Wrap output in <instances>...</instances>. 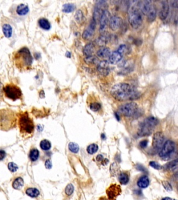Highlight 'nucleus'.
<instances>
[{
	"label": "nucleus",
	"mask_w": 178,
	"mask_h": 200,
	"mask_svg": "<svg viewBox=\"0 0 178 200\" xmlns=\"http://www.w3.org/2000/svg\"><path fill=\"white\" fill-rule=\"evenodd\" d=\"M111 93L118 101L134 100L140 96V93L134 87L128 84H118L112 87Z\"/></svg>",
	"instance_id": "obj_1"
},
{
	"label": "nucleus",
	"mask_w": 178,
	"mask_h": 200,
	"mask_svg": "<svg viewBox=\"0 0 178 200\" xmlns=\"http://www.w3.org/2000/svg\"><path fill=\"white\" fill-rule=\"evenodd\" d=\"M13 63L19 70H26L31 67L33 58L27 47H23L13 54Z\"/></svg>",
	"instance_id": "obj_2"
},
{
	"label": "nucleus",
	"mask_w": 178,
	"mask_h": 200,
	"mask_svg": "<svg viewBox=\"0 0 178 200\" xmlns=\"http://www.w3.org/2000/svg\"><path fill=\"white\" fill-rule=\"evenodd\" d=\"M18 116L16 112L10 109H0V129L9 131L16 126Z\"/></svg>",
	"instance_id": "obj_3"
},
{
	"label": "nucleus",
	"mask_w": 178,
	"mask_h": 200,
	"mask_svg": "<svg viewBox=\"0 0 178 200\" xmlns=\"http://www.w3.org/2000/svg\"><path fill=\"white\" fill-rule=\"evenodd\" d=\"M18 125L19 132L24 138H28L33 134L35 128L33 121L26 112H23L19 114Z\"/></svg>",
	"instance_id": "obj_4"
},
{
	"label": "nucleus",
	"mask_w": 178,
	"mask_h": 200,
	"mask_svg": "<svg viewBox=\"0 0 178 200\" xmlns=\"http://www.w3.org/2000/svg\"><path fill=\"white\" fill-rule=\"evenodd\" d=\"M129 22L133 29H138L143 23V16L135 7H131L129 11Z\"/></svg>",
	"instance_id": "obj_5"
},
{
	"label": "nucleus",
	"mask_w": 178,
	"mask_h": 200,
	"mask_svg": "<svg viewBox=\"0 0 178 200\" xmlns=\"http://www.w3.org/2000/svg\"><path fill=\"white\" fill-rule=\"evenodd\" d=\"M4 93L7 98L16 101L22 97V91L19 88L13 84H7L4 88Z\"/></svg>",
	"instance_id": "obj_6"
},
{
	"label": "nucleus",
	"mask_w": 178,
	"mask_h": 200,
	"mask_svg": "<svg viewBox=\"0 0 178 200\" xmlns=\"http://www.w3.org/2000/svg\"><path fill=\"white\" fill-rule=\"evenodd\" d=\"M176 146L174 142L172 140H168L164 143L162 148L159 152V156L160 158H162L164 160H168L170 158L172 157V155L173 154Z\"/></svg>",
	"instance_id": "obj_7"
},
{
	"label": "nucleus",
	"mask_w": 178,
	"mask_h": 200,
	"mask_svg": "<svg viewBox=\"0 0 178 200\" xmlns=\"http://www.w3.org/2000/svg\"><path fill=\"white\" fill-rule=\"evenodd\" d=\"M138 105L135 102H130L121 105L119 107V112L124 116L130 117L135 116L138 113Z\"/></svg>",
	"instance_id": "obj_8"
},
{
	"label": "nucleus",
	"mask_w": 178,
	"mask_h": 200,
	"mask_svg": "<svg viewBox=\"0 0 178 200\" xmlns=\"http://www.w3.org/2000/svg\"><path fill=\"white\" fill-rule=\"evenodd\" d=\"M164 136L163 135L162 132H157L155 133L154 136H153V140H152V152L153 153H159L164 145Z\"/></svg>",
	"instance_id": "obj_9"
},
{
	"label": "nucleus",
	"mask_w": 178,
	"mask_h": 200,
	"mask_svg": "<svg viewBox=\"0 0 178 200\" xmlns=\"http://www.w3.org/2000/svg\"><path fill=\"white\" fill-rule=\"evenodd\" d=\"M120 193L121 188L117 184H111L106 190V195L109 200H116Z\"/></svg>",
	"instance_id": "obj_10"
},
{
	"label": "nucleus",
	"mask_w": 178,
	"mask_h": 200,
	"mask_svg": "<svg viewBox=\"0 0 178 200\" xmlns=\"http://www.w3.org/2000/svg\"><path fill=\"white\" fill-rule=\"evenodd\" d=\"M96 23L97 22L95 21L93 19H92L91 23L89 25V26L85 29L84 33L82 34V37L84 39H89L91 38L92 35H93L95 33V31H96Z\"/></svg>",
	"instance_id": "obj_11"
},
{
	"label": "nucleus",
	"mask_w": 178,
	"mask_h": 200,
	"mask_svg": "<svg viewBox=\"0 0 178 200\" xmlns=\"http://www.w3.org/2000/svg\"><path fill=\"white\" fill-rule=\"evenodd\" d=\"M109 16H110V14L109 11L107 10H104L99 20V31L100 32L102 33L105 31L107 24L109 23V20H110Z\"/></svg>",
	"instance_id": "obj_12"
},
{
	"label": "nucleus",
	"mask_w": 178,
	"mask_h": 200,
	"mask_svg": "<svg viewBox=\"0 0 178 200\" xmlns=\"http://www.w3.org/2000/svg\"><path fill=\"white\" fill-rule=\"evenodd\" d=\"M153 130H154V127H152V126H151L145 122H143L141 124L138 135L139 136H149L152 133Z\"/></svg>",
	"instance_id": "obj_13"
},
{
	"label": "nucleus",
	"mask_w": 178,
	"mask_h": 200,
	"mask_svg": "<svg viewBox=\"0 0 178 200\" xmlns=\"http://www.w3.org/2000/svg\"><path fill=\"white\" fill-rule=\"evenodd\" d=\"M169 3L167 1L161 2V9L159 11V18L164 20L169 16Z\"/></svg>",
	"instance_id": "obj_14"
},
{
	"label": "nucleus",
	"mask_w": 178,
	"mask_h": 200,
	"mask_svg": "<svg viewBox=\"0 0 178 200\" xmlns=\"http://www.w3.org/2000/svg\"><path fill=\"white\" fill-rule=\"evenodd\" d=\"M122 24V19L119 16H114L111 17L109 20V26L113 31H117L120 27Z\"/></svg>",
	"instance_id": "obj_15"
},
{
	"label": "nucleus",
	"mask_w": 178,
	"mask_h": 200,
	"mask_svg": "<svg viewBox=\"0 0 178 200\" xmlns=\"http://www.w3.org/2000/svg\"><path fill=\"white\" fill-rule=\"evenodd\" d=\"M97 70L101 74L106 76L110 71L109 70V63L106 60H102V61L99 62L98 65H97Z\"/></svg>",
	"instance_id": "obj_16"
},
{
	"label": "nucleus",
	"mask_w": 178,
	"mask_h": 200,
	"mask_svg": "<svg viewBox=\"0 0 178 200\" xmlns=\"http://www.w3.org/2000/svg\"><path fill=\"white\" fill-rule=\"evenodd\" d=\"M123 58V55L119 53L118 51H115L111 53L110 56L109 57V63L111 64H117L119 63Z\"/></svg>",
	"instance_id": "obj_17"
},
{
	"label": "nucleus",
	"mask_w": 178,
	"mask_h": 200,
	"mask_svg": "<svg viewBox=\"0 0 178 200\" xmlns=\"http://www.w3.org/2000/svg\"><path fill=\"white\" fill-rule=\"evenodd\" d=\"M152 5L151 1H146L140 2V8H141V11L143 15H146L148 16L149 12L150 11L151 9H152Z\"/></svg>",
	"instance_id": "obj_18"
},
{
	"label": "nucleus",
	"mask_w": 178,
	"mask_h": 200,
	"mask_svg": "<svg viewBox=\"0 0 178 200\" xmlns=\"http://www.w3.org/2000/svg\"><path fill=\"white\" fill-rule=\"evenodd\" d=\"M96 51V47H95L93 43H89L85 46L84 47V50H83V52H84V54L86 56V57H92L93 56V53Z\"/></svg>",
	"instance_id": "obj_19"
},
{
	"label": "nucleus",
	"mask_w": 178,
	"mask_h": 200,
	"mask_svg": "<svg viewBox=\"0 0 178 200\" xmlns=\"http://www.w3.org/2000/svg\"><path fill=\"white\" fill-rule=\"evenodd\" d=\"M111 54L110 50L108 47H101L99 49L98 51L97 52V57L101 58H106L109 57V56Z\"/></svg>",
	"instance_id": "obj_20"
},
{
	"label": "nucleus",
	"mask_w": 178,
	"mask_h": 200,
	"mask_svg": "<svg viewBox=\"0 0 178 200\" xmlns=\"http://www.w3.org/2000/svg\"><path fill=\"white\" fill-rule=\"evenodd\" d=\"M150 185L149 178L147 176H143L140 177L137 181V186L141 188H145Z\"/></svg>",
	"instance_id": "obj_21"
},
{
	"label": "nucleus",
	"mask_w": 178,
	"mask_h": 200,
	"mask_svg": "<svg viewBox=\"0 0 178 200\" xmlns=\"http://www.w3.org/2000/svg\"><path fill=\"white\" fill-rule=\"evenodd\" d=\"M16 11H17V13H18L19 16H26V15L27 14L29 11V6H27V5L21 4L18 5V7H17Z\"/></svg>",
	"instance_id": "obj_22"
},
{
	"label": "nucleus",
	"mask_w": 178,
	"mask_h": 200,
	"mask_svg": "<svg viewBox=\"0 0 178 200\" xmlns=\"http://www.w3.org/2000/svg\"><path fill=\"white\" fill-rule=\"evenodd\" d=\"M88 104L90 109L93 112H97L101 109V104L97 101L88 99Z\"/></svg>",
	"instance_id": "obj_23"
},
{
	"label": "nucleus",
	"mask_w": 178,
	"mask_h": 200,
	"mask_svg": "<svg viewBox=\"0 0 178 200\" xmlns=\"http://www.w3.org/2000/svg\"><path fill=\"white\" fill-rule=\"evenodd\" d=\"M2 31H3L4 35L5 36V37L6 38H11L12 36V33H13V29H12V27L11 26L10 24H5L2 26Z\"/></svg>",
	"instance_id": "obj_24"
},
{
	"label": "nucleus",
	"mask_w": 178,
	"mask_h": 200,
	"mask_svg": "<svg viewBox=\"0 0 178 200\" xmlns=\"http://www.w3.org/2000/svg\"><path fill=\"white\" fill-rule=\"evenodd\" d=\"M24 185V180L22 177H17L14 180L12 186L16 190H20Z\"/></svg>",
	"instance_id": "obj_25"
},
{
	"label": "nucleus",
	"mask_w": 178,
	"mask_h": 200,
	"mask_svg": "<svg viewBox=\"0 0 178 200\" xmlns=\"http://www.w3.org/2000/svg\"><path fill=\"white\" fill-rule=\"evenodd\" d=\"M109 40V36L107 35H101L97 39L96 43L97 45L103 47V46L106 45V44L108 43Z\"/></svg>",
	"instance_id": "obj_26"
},
{
	"label": "nucleus",
	"mask_w": 178,
	"mask_h": 200,
	"mask_svg": "<svg viewBox=\"0 0 178 200\" xmlns=\"http://www.w3.org/2000/svg\"><path fill=\"white\" fill-rule=\"evenodd\" d=\"M38 24L40 27L42 28L43 29H45V30H49V29L51 28V24L50 22L45 18H40L38 21Z\"/></svg>",
	"instance_id": "obj_27"
},
{
	"label": "nucleus",
	"mask_w": 178,
	"mask_h": 200,
	"mask_svg": "<svg viewBox=\"0 0 178 200\" xmlns=\"http://www.w3.org/2000/svg\"><path fill=\"white\" fill-rule=\"evenodd\" d=\"M118 180L121 184L126 185L128 184L129 181H130V177H129V175L127 173L121 172L118 176Z\"/></svg>",
	"instance_id": "obj_28"
},
{
	"label": "nucleus",
	"mask_w": 178,
	"mask_h": 200,
	"mask_svg": "<svg viewBox=\"0 0 178 200\" xmlns=\"http://www.w3.org/2000/svg\"><path fill=\"white\" fill-rule=\"evenodd\" d=\"M26 194L31 197H37L40 195V192L36 188H29L26 190Z\"/></svg>",
	"instance_id": "obj_29"
},
{
	"label": "nucleus",
	"mask_w": 178,
	"mask_h": 200,
	"mask_svg": "<svg viewBox=\"0 0 178 200\" xmlns=\"http://www.w3.org/2000/svg\"><path fill=\"white\" fill-rule=\"evenodd\" d=\"M39 155L40 153L37 149H32L29 152V158L32 162H35L38 159Z\"/></svg>",
	"instance_id": "obj_30"
},
{
	"label": "nucleus",
	"mask_w": 178,
	"mask_h": 200,
	"mask_svg": "<svg viewBox=\"0 0 178 200\" xmlns=\"http://www.w3.org/2000/svg\"><path fill=\"white\" fill-rule=\"evenodd\" d=\"M145 122H146L147 124H149L151 126H152V127H155L157 125L158 123H159V121H158V119L157 118H154V117L152 116H150L148 117V118H146L145 120H144Z\"/></svg>",
	"instance_id": "obj_31"
},
{
	"label": "nucleus",
	"mask_w": 178,
	"mask_h": 200,
	"mask_svg": "<svg viewBox=\"0 0 178 200\" xmlns=\"http://www.w3.org/2000/svg\"><path fill=\"white\" fill-rule=\"evenodd\" d=\"M103 11H102L100 8H99V7H96V8L94 10L93 17H92V19H93L96 22H97L98 19L100 20V18L102 17V13H103Z\"/></svg>",
	"instance_id": "obj_32"
},
{
	"label": "nucleus",
	"mask_w": 178,
	"mask_h": 200,
	"mask_svg": "<svg viewBox=\"0 0 178 200\" xmlns=\"http://www.w3.org/2000/svg\"><path fill=\"white\" fill-rule=\"evenodd\" d=\"M40 148L44 151H48L51 149V143L47 140H43L40 143Z\"/></svg>",
	"instance_id": "obj_33"
},
{
	"label": "nucleus",
	"mask_w": 178,
	"mask_h": 200,
	"mask_svg": "<svg viewBox=\"0 0 178 200\" xmlns=\"http://www.w3.org/2000/svg\"><path fill=\"white\" fill-rule=\"evenodd\" d=\"M75 10V6L73 4H65L63 6V11L65 13H71Z\"/></svg>",
	"instance_id": "obj_34"
},
{
	"label": "nucleus",
	"mask_w": 178,
	"mask_h": 200,
	"mask_svg": "<svg viewBox=\"0 0 178 200\" xmlns=\"http://www.w3.org/2000/svg\"><path fill=\"white\" fill-rule=\"evenodd\" d=\"M156 16H157V9H156L155 7L152 6V9H151L150 11L149 12V13H148V20H149L150 22L154 21L156 18Z\"/></svg>",
	"instance_id": "obj_35"
},
{
	"label": "nucleus",
	"mask_w": 178,
	"mask_h": 200,
	"mask_svg": "<svg viewBox=\"0 0 178 200\" xmlns=\"http://www.w3.org/2000/svg\"><path fill=\"white\" fill-rule=\"evenodd\" d=\"M86 150L89 154H93L98 150V145H96V144H91V145L88 146Z\"/></svg>",
	"instance_id": "obj_36"
},
{
	"label": "nucleus",
	"mask_w": 178,
	"mask_h": 200,
	"mask_svg": "<svg viewBox=\"0 0 178 200\" xmlns=\"http://www.w3.org/2000/svg\"><path fill=\"white\" fill-rule=\"evenodd\" d=\"M75 20L77 21V22L79 24H81L83 22H84V15H83V13H82V11L79 10V11H77V13L75 16Z\"/></svg>",
	"instance_id": "obj_37"
},
{
	"label": "nucleus",
	"mask_w": 178,
	"mask_h": 200,
	"mask_svg": "<svg viewBox=\"0 0 178 200\" xmlns=\"http://www.w3.org/2000/svg\"><path fill=\"white\" fill-rule=\"evenodd\" d=\"M68 148H69V150L70 152L75 153H76L79 152V145L75 143H70L69 145H68Z\"/></svg>",
	"instance_id": "obj_38"
},
{
	"label": "nucleus",
	"mask_w": 178,
	"mask_h": 200,
	"mask_svg": "<svg viewBox=\"0 0 178 200\" xmlns=\"http://www.w3.org/2000/svg\"><path fill=\"white\" fill-rule=\"evenodd\" d=\"M117 51H118L120 53H121L122 55L125 54V53L128 52V47L126 45H125V44H123V45L119 46V47L118 48Z\"/></svg>",
	"instance_id": "obj_39"
},
{
	"label": "nucleus",
	"mask_w": 178,
	"mask_h": 200,
	"mask_svg": "<svg viewBox=\"0 0 178 200\" xmlns=\"http://www.w3.org/2000/svg\"><path fill=\"white\" fill-rule=\"evenodd\" d=\"M73 192H74V186H73V185L71 184H68L65 189V194H66L68 196H70L73 193Z\"/></svg>",
	"instance_id": "obj_40"
},
{
	"label": "nucleus",
	"mask_w": 178,
	"mask_h": 200,
	"mask_svg": "<svg viewBox=\"0 0 178 200\" xmlns=\"http://www.w3.org/2000/svg\"><path fill=\"white\" fill-rule=\"evenodd\" d=\"M178 164V159L176 160H173V161H170L169 162L167 163V164H166L164 165V168L166 170H170L172 167H173L175 165Z\"/></svg>",
	"instance_id": "obj_41"
},
{
	"label": "nucleus",
	"mask_w": 178,
	"mask_h": 200,
	"mask_svg": "<svg viewBox=\"0 0 178 200\" xmlns=\"http://www.w3.org/2000/svg\"><path fill=\"white\" fill-rule=\"evenodd\" d=\"M110 170H111V173L112 174H114L115 175L116 173H118V170H119V167L118 165H117V163H113V164L111 165V167H110Z\"/></svg>",
	"instance_id": "obj_42"
},
{
	"label": "nucleus",
	"mask_w": 178,
	"mask_h": 200,
	"mask_svg": "<svg viewBox=\"0 0 178 200\" xmlns=\"http://www.w3.org/2000/svg\"><path fill=\"white\" fill-rule=\"evenodd\" d=\"M85 60H86V62L87 63H90V64H95V63H97L98 59H97L96 57H95L94 56H92V57H86Z\"/></svg>",
	"instance_id": "obj_43"
},
{
	"label": "nucleus",
	"mask_w": 178,
	"mask_h": 200,
	"mask_svg": "<svg viewBox=\"0 0 178 200\" xmlns=\"http://www.w3.org/2000/svg\"><path fill=\"white\" fill-rule=\"evenodd\" d=\"M8 168L11 172H16L17 171V170L18 169V167L16 163L11 162L8 164Z\"/></svg>",
	"instance_id": "obj_44"
},
{
	"label": "nucleus",
	"mask_w": 178,
	"mask_h": 200,
	"mask_svg": "<svg viewBox=\"0 0 178 200\" xmlns=\"http://www.w3.org/2000/svg\"><path fill=\"white\" fill-rule=\"evenodd\" d=\"M162 185H163V186L164 187V188L167 191H173V187L171 186V184H170L169 181H162Z\"/></svg>",
	"instance_id": "obj_45"
},
{
	"label": "nucleus",
	"mask_w": 178,
	"mask_h": 200,
	"mask_svg": "<svg viewBox=\"0 0 178 200\" xmlns=\"http://www.w3.org/2000/svg\"><path fill=\"white\" fill-rule=\"evenodd\" d=\"M149 165L150 166H151L152 168H154L155 170H160L161 168H162V166H161L159 163L155 161H150Z\"/></svg>",
	"instance_id": "obj_46"
},
{
	"label": "nucleus",
	"mask_w": 178,
	"mask_h": 200,
	"mask_svg": "<svg viewBox=\"0 0 178 200\" xmlns=\"http://www.w3.org/2000/svg\"><path fill=\"white\" fill-rule=\"evenodd\" d=\"M148 145V140H141V142L139 143V146L141 148H143V149H144V148H145L146 147H147Z\"/></svg>",
	"instance_id": "obj_47"
},
{
	"label": "nucleus",
	"mask_w": 178,
	"mask_h": 200,
	"mask_svg": "<svg viewBox=\"0 0 178 200\" xmlns=\"http://www.w3.org/2000/svg\"><path fill=\"white\" fill-rule=\"evenodd\" d=\"M136 169H137L138 170H139V171L141 172H145V173H148V170L145 169V167H143V165H136Z\"/></svg>",
	"instance_id": "obj_48"
},
{
	"label": "nucleus",
	"mask_w": 178,
	"mask_h": 200,
	"mask_svg": "<svg viewBox=\"0 0 178 200\" xmlns=\"http://www.w3.org/2000/svg\"><path fill=\"white\" fill-rule=\"evenodd\" d=\"M45 167L47 168V169H51V168H52V161H51V160H50V159L47 160H46V161H45Z\"/></svg>",
	"instance_id": "obj_49"
},
{
	"label": "nucleus",
	"mask_w": 178,
	"mask_h": 200,
	"mask_svg": "<svg viewBox=\"0 0 178 200\" xmlns=\"http://www.w3.org/2000/svg\"><path fill=\"white\" fill-rule=\"evenodd\" d=\"M170 4L173 8L178 9V1H171L170 2Z\"/></svg>",
	"instance_id": "obj_50"
},
{
	"label": "nucleus",
	"mask_w": 178,
	"mask_h": 200,
	"mask_svg": "<svg viewBox=\"0 0 178 200\" xmlns=\"http://www.w3.org/2000/svg\"><path fill=\"white\" fill-rule=\"evenodd\" d=\"M4 87L3 86V84H2V83L0 82V99H1L2 97H3V95L4 94Z\"/></svg>",
	"instance_id": "obj_51"
},
{
	"label": "nucleus",
	"mask_w": 178,
	"mask_h": 200,
	"mask_svg": "<svg viewBox=\"0 0 178 200\" xmlns=\"http://www.w3.org/2000/svg\"><path fill=\"white\" fill-rule=\"evenodd\" d=\"M5 157H6V152L4 150H0V160H3Z\"/></svg>",
	"instance_id": "obj_52"
},
{
	"label": "nucleus",
	"mask_w": 178,
	"mask_h": 200,
	"mask_svg": "<svg viewBox=\"0 0 178 200\" xmlns=\"http://www.w3.org/2000/svg\"><path fill=\"white\" fill-rule=\"evenodd\" d=\"M96 159L97 161H99V162H102V161H103V160H104V157H103V156L101 155V154H99V155H97V157H96Z\"/></svg>",
	"instance_id": "obj_53"
},
{
	"label": "nucleus",
	"mask_w": 178,
	"mask_h": 200,
	"mask_svg": "<svg viewBox=\"0 0 178 200\" xmlns=\"http://www.w3.org/2000/svg\"><path fill=\"white\" fill-rule=\"evenodd\" d=\"M170 170H171V171L174 173H177L178 172V164L175 165L173 167H172L171 169H170Z\"/></svg>",
	"instance_id": "obj_54"
},
{
	"label": "nucleus",
	"mask_w": 178,
	"mask_h": 200,
	"mask_svg": "<svg viewBox=\"0 0 178 200\" xmlns=\"http://www.w3.org/2000/svg\"><path fill=\"white\" fill-rule=\"evenodd\" d=\"M173 179L174 180H178V172L175 173L173 177Z\"/></svg>",
	"instance_id": "obj_55"
},
{
	"label": "nucleus",
	"mask_w": 178,
	"mask_h": 200,
	"mask_svg": "<svg viewBox=\"0 0 178 200\" xmlns=\"http://www.w3.org/2000/svg\"><path fill=\"white\" fill-rule=\"evenodd\" d=\"M162 200H175V199L173 198H170V197H164V198L162 199Z\"/></svg>",
	"instance_id": "obj_56"
},
{
	"label": "nucleus",
	"mask_w": 178,
	"mask_h": 200,
	"mask_svg": "<svg viewBox=\"0 0 178 200\" xmlns=\"http://www.w3.org/2000/svg\"><path fill=\"white\" fill-rule=\"evenodd\" d=\"M115 116H116V119H118V121L120 120V118H119V116H118V114L117 113H115Z\"/></svg>",
	"instance_id": "obj_57"
},
{
	"label": "nucleus",
	"mask_w": 178,
	"mask_h": 200,
	"mask_svg": "<svg viewBox=\"0 0 178 200\" xmlns=\"http://www.w3.org/2000/svg\"><path fill=\"white\" fill-rule=\"evenodd\" d=\"M102 138H104H104H105V136H104V134H102Z\"/></svg>",
	"instance_id": "obj_58"
},
{
	"label": "nucleus",
	"mask_w": 178,
	"mask_h": 200,
	"mask_svg": "<svg viewBox=\"0 0 178 200\" xmlns=\"http://www.w3.org/2000/svg\"><path fill=\"white\" fill-rule=\"evenodd\" d=\"M99 200H106V199H104V197H103V198H101V199H99Z\"/></svg>",
	"instance_id": "obj_59"
},
{
	"label": "nucleus",
	"mask_w": 178,
	"mask_h": 200,
	"mask_svg": "<svg viewBox=\"0 0 178 200\" xmlns=\"http://www.w3.org/2000/svg\"><path fill=\"white\" fill-rule=\"evenodd\" d=\"M177 191H178V185H177Z\"/></svg>",
	"instance_id": "obj_60"
}]
</instances>
